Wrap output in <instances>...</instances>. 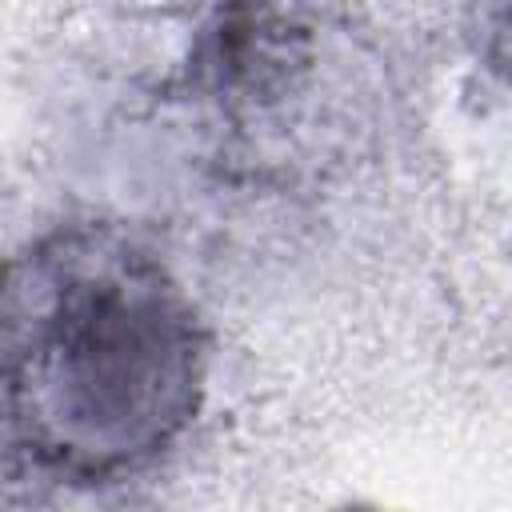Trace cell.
<instances>
[{
  "label": "cell",
  "mask_w": 512,
  "mask_h": 512,
  "mask_svg": "<svg viewBox=\"0 0 512 512\" xmlns=\"http://www.w3.org/2000/svg\"><path fill=\"white\" fill-rule=\"evenodd\" d=\"M8 460L60 484L152 468L192 428L208 328L152 244L108 220L32 236L4 280Z\"/></svg>",
  "instance_id": "1"
},
{
  "label": "cell",
  "mask_w": 512,
  "mask_h": 512,
  "mask_svg": "<svg viewBox=\"0 0 512 512\" xmlns=\"http://www.w3.org/2000/svg\"><path fill=\"white\" fill-rule=\"evenodd\" d=\"M480 60L512 88V0H488L480 20Z\"/></svg>",
  "instance_id": "2"
}]
</instances>
